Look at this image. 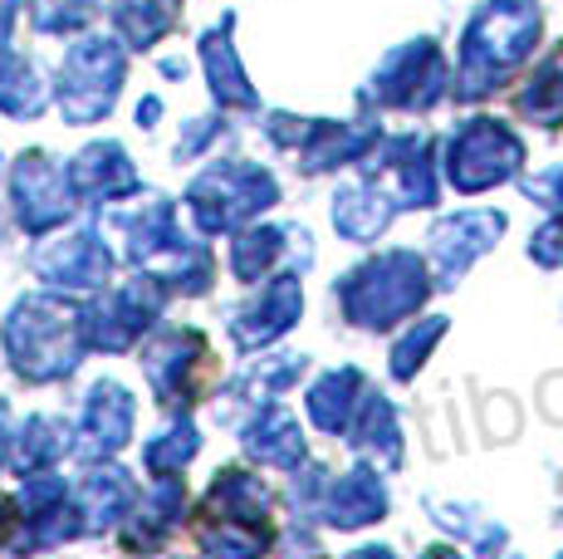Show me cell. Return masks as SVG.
<instances>
[{"instance_id": "obj_1", "label": "cell", "mask_w": 563, "mask_h": 559, "mask_svg": "<svg viewBox=\"0 0 563 559\" xmlns=\"http://www.w3.org/2000/svg\"><path fill=\"white\" fill-rule=\"evenodd\" d=\"M343 315L363 329H387L393 319L411 315L427 295V271L417 255H383L367 261L363 271H353L343 280Z\"/></svg>"}, {"instance_id": "obj_2", "label": "cell", "mask_w": 563, "mask_h": 559, "mask_svg": "<svg viewBox=\"0 0 563 559\" xmlns=\"http://www.w3.org/2000/svg\"><path fill=\"white\" fill-rule=\"evenodd\" d=\"M269 201H275V182L255 167H221L191 187V207H197L206 231H221V226H235L241 217H255Z\"/></svg>"}, {"instance_id": "obj_3", "label": "cell", "mask_w": 563, "mask_h": 559, "mask_svg": "<svg viewBox=\"0 0 563 559\" xmlns=\"http://www.w3.org/2000/svg\"><path fill=\"white\" fill-rule=\"evenodd\" d=\"M515 167H519V143L500 123H485L481 118V123L461 128V138L451 143V182L461 191L490 187V182L510 177Z\"/></svg>"}, {"instance_id": "obj_4", "label": "cell", "mask_w": 563, "mask_h": 559, "mask_svg": "<svg viewBox=\"0 0 563 559\" xmlns=\"http://www.w3.org/2000/svg\"><path fill=\"white\" fill-rule=\"evenodd\" d=\"M118 74H123V64H118V55L108 45L79 50V55L69 59V69H64V84H59L69 118H99L108 103H113Z\"/></svg>"}, {"instance_id": "obj_5", "label": "cell", "mask_w": 563, "mask_h": 559, "mask_svg": "<svg viewBox=\"0 0 563 559\" xmlns=\"http://www.w3.org/2000/svg\"><path fill=\"white\" fill-rule=\"evenodd\" d=\"M147 369H153V383L162 397H181L187 403V397L201 393V379L211 373V349L201 343V335H172L153 349Z\"/></svg>"}, {"instance_id": "obj_6", "label": "cell", "mask_w": 563, "mask_h": 559, "mask_svg": "<svg viewBox=\"0 0 563 559\" xmlns=\"http://www.w3.org/2000/svg\"><path fill=\"white\" fill-rule=\"evenodd\" d=\"M383 511H387V491H383V481H377V471H367V467L349 471L329 496V525H339V530L373 525Z\"/></svg>"}, {"instance_id": "obj_7", "label": "cell", "mask_w": 563, "mask_h": 559, "mask_svg": "<svg viewBox=\"0 0 563 559\" xmlns=\"http://www.w3.org/2000/svg\"><path fill=\"white\" fill-rule=\"evenodd\" d=\"M295 319H299V280L285 275V280H275V285L265 289V299L235 325V339H241L245 349H255V343H269L275 335H285Z\"/></svg>"}, {"instance_id": "obj_8", "label": "cell", "mask_w": 563, "mask_h": 559, "mask_svg": "<svg viewBox=\"0 0 563 559\" xmlns=\"http://www.w3.org/2000/svg\"><path fill=\"white\" fill-rule=\"evenodd\" d=\"M500 217H456V221H441L437 235H431V251L446 271H465L475 255L485 251L490 241H500Z\"/></svg>"}, {"instance_id": "obj_9", "label": "cell", "mask_w": 563, "mask_h": 559, "mask_svg": "<svg viewBox=\"0 0 563 559\" xmlns=\"http://www.w3.org/2000/svg\"><path fill=\"white\" fill-rule=\"evenodd\" d=\"M245 447H251V457L269 461V467H295V461L305 457V437H299V427L289 413L255 417V427L245 432Z\"/></svg>"}, {"instance_id": "obj_10", "label": "cell", "mask_w": 563, "mask_h": 559, "mask_svg": "<svg viewBox=\"0 0 563 559\" xmlns=\"http://www.w3.org/2000/svg\"><path fill=\"white\" fill-rule=\"evenodd\" d=\"M358 373L343 369V373H329L323 383L309 388V417L323 427V432H343L353 417V397H358Z\"/></svg>"}, {"instance_id": "obj_11", "label": "cell", "mask_w": 563, "mask_h": 559, "mask_svg": "<svg viewBox=\"0 0 563 559\" xmlns=\"http://www.w3.org/2000/svg\"><path fill=\"white\" fill-rule=\"evenodd\" d=\"M349 437H353V447H358V451H373V457H383V467H397V457H402V437H397L393 407H387L383 397H367L363 423L349 427Z\"/></svg>"}, {"instance_id": "obj_12", "label": "cell", "mask_w": 563, "mask_h": 559, "mask_svg": "<svg viewBox=\"0 0 563 559\" xmlns=\"http://www.w3.org/2000/svg\"><path fill=\"white\" fill-rule=\"evenodd\" d=\"M275 251H279V231H269V226H260V231L241 235V241H235V275L255 280L269 261H275Z\"/></svg>"}, {"instance_id": "obj_13", "label": "cell", "mask_w": 563, "mask_h": 559, "mask_svg": "<svg viewBox=\"0 0 563 559\" xmlns=\"http://www.w3.org/2000/svg\"><path fill=\"white\" fill-rule=\"evenodd\" d=\"M441 329H446V319H427V325L411 329V335L397 343V349H393V373H397V379H411V373H417V363L431 353V343L441 339Z\"/></svg>"}, {"instance_id": "obj_14", "label": "cell", "mask_w": 563, "mask_h": 559, "mask_svg": "<svg viewBox=\"0 0 563 559\" xmlns=\"http://www.w3.org/2000/svg\"><path fill=\"white\" fill-rule=\"evenodd\" d=\"M191 451H197V432H191V427H172L162 442L147 447V461H153V471H172V467H181Z\"/></svg>"}, {"instance_id": "obj_15", "label": "cell", "mask_w": 563, "mask_h": 559, "mask_svg": "<svg viewBox=\"0 0 563 559\" xmlns=\"http://www.w3.org/2000/svg\"><path fill=\"white\" fill-rule=\"evenodd\" d=\"M529 251H534L544 265H563V221L544 226V231L534 235V245H529Z\"/></svg>"}, {"instance_id": "obj_16", "label": "cell", "mask_w": 563, "mask_h": 559, "mask_svg": "<svg viewBox=\"0 0 563 559\" xmlns=\"http://www.w3.org/2000/svg\"><path fill=\"white\" fill-rule=\"evenodd\" d=\"M421 559H461L456 550H451V545H437V550H427V555H421Z\"/></svg>"}, {"instance_id": "obj_17", "label": "cell", "mask_w": 563, "mask_h": 559, "mask_svg": "<svg viewBox=\"0 0 563 559\" xmlns=\"http://www.w3.org/2000/svg\"><path fill=\"white\" fill-rule=\"evenodd\" d=\"M349 559H397L393 550H358V555H349Z\"/></svg>"}]
</instances>
